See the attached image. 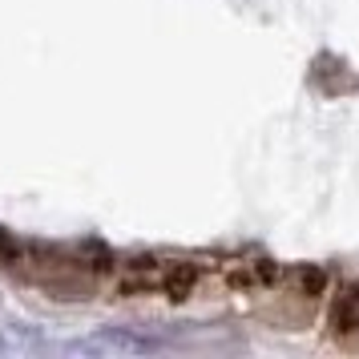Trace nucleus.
Listing matches in <instances>:
<instances>
[{"instance_id": "f257e3e1", "label": "nucleus", "mask_w": 359, "mask_h": 359, "mask_svg": "<svg viewBox=\"0 0 359 359\" xmlns=\"http://www.w3.org/2000/svg\"><path fill=\"white\" fill-rule=\"evenodd\" d=\"M117 291L130 299L186 303L202 291V262L194 259H130L117 271Z\"/></svg>"}, {"instance_id": "f03ea898", "label": "nucleus", "mask_w": 359, "mask_h": 359, "mask_svg": "<svg viewBox=\"0 0 359 359\" xmlns=\"http://www.w3.org/2000/svg\"><path fill=\"white\" fill-rule=\"evenodd\" d=\"M327 327L339 343H359V287L355 283H343L331 294V307H327Z\"/></svg>"}]
</instances>
